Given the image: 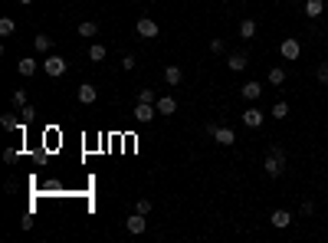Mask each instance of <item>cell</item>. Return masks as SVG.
I'll use <instances>...</instances> for the list:
<instances>
[{
	"mask_svg": "<svg viewBox=\"0 0 328 243\" xmlns=\"http://www.w3.org/2000/svg\"><path fill=\"white\" fill-rule=\"evenodd\" d=\"M263 171H266V178H273V181L285 175V151L279 148V145H269L266 161H263Z\"/></svg>",
	"mask_w": 328,
	"mask_h": 243,
	"instance_id": "cell-1",
	"label": "cell"
},
{
	"mask_svg": "<svg viewBox=\"0 0 328 243\" xmlns=\"http://www.w3.org/2000/svg\"><path fill=\"white\" fill-rule=\"evenodd\" d=\"M135 33H138V37H141V40H155L158 33H161V26H158V23H155V20H151V17H141V20H138V23H135Z\"/></svg>",
	"mask_w": 328,
	"mask_h": 243,
	"instance_id": "cell-2",
	"label": "cell"
},
{
	"mask_svg": "<svg viewBox=\"0 0 328 243\" xmlns=\"http://www.w3.org/2000/svg\"><path fill=\"white\" fill-rule=\"evenodd\" d=\"M43 69H46V76L59 79V76L66 73V59H62V56H56V53H46V62H43Z\"/></svg>",
	"mask_w": 328,
	"mask_h": 243,
	"instance_id": "cell-3",
	"label": "cell"
},
{
	"mask_svg": "<svg viewBox=\"0 0 328 243\" xmlns=\"http://www.w3.org/2000/svg\"><path fill=\"white\" fill-rule=\"evenodd\" d=\"M131 115H135V122L148 125V122L158 115V106H155V102H138V106H135V112H131Z\"/></svg>",
	"mask_w": 328,
	"mask_h": 243,
	"instance_id": "cell-4",
	"label": "cell"
},
{
	"mask_svg": "<svg viewBox=\"0 0 328 243\" xmlns=\"http://www.w3.org/2000/svg\"><path fill=\"white\" fill-rule=\"evenodd\" d=\"M279 53H282V59H299V56H302V46H299V40H282V46H279Z\"/></svg>",
	"mask_w": 328,
	"mask_h": 243,
	"instance_id": "cell-5",
	"label": "cell"
},
{
	"mask_svg": "<svg viewBox=\"0 0 328 243\" xmlns=\"http://www.w3.org/2000/svg\"><path fill=\"white\" fill-rule=\"evenodd\" d=\"M263 122H266V115H263L256 106H249L246 112H243V125H246V128H260Z\"/></svg>",
	"mask_w": 328,
	"mask_h": 243,
	"instance_id": "cell-6",
	"label": "cell"
},
{
	"mask_svg": "<svg viewBox=\"0 0 328 243\" xmlns=\"http://www.w3.org/2000/svg\"><path fill=\"white\" fill-rule=\"evenodd\" d=\"M240 95H243V99H246V102H256V99H260V95H263V86H260V82H256V79H249V82H243Z\"/></svg>",
	"mask_w": 328,
	"mask_h": 243,
	"instance_id": "cell-7",
	"label": "cell"
},
{
	"mask_svg": "<svg viewBox=\"0 0 328 243\" xmlns=\"http://www.w3.org/2000/svg\"><path fill=\"white\" fill-rule=\"evenodd\" d=\"M125 227H128V233H135V237H138V233H144V227H148V220H144V214H131V217L128 220H125Z\"/></svg>",
	"mask_w": 328,
	"mask_h": 243,
	"instance_id": "cell-8",
	"label": "cell"
},
{
	"mask_svg": "<svg viewBox=\"0 0 328 243\" xmlns=\"http://www.w3.org/2000/svg\"><path fill=\"white\" fill-rule=\"evenodd\" d=\"M213 142L223 145V148H230V145H236V131H233V128H227V125H220L217 135H213Z\"/></svg>",
	"mask_w": 328,
	"mask_h": 243,
	"instance_id": "cell-9",
	"label": "cell"
},
{
	"mask_svg": "<svg viewBox=\"0 0 328 243\" xmlns=\"http://www.w3.org/2000/svg\"><path fill=\"white\" fill-rule=\"evenodd\" d=\"M95 99H99V89H95L92 82H82V86H79V102H82V106H92Z\"/></svg>",
	"mask_w": 328,
	"mask_h": 243,
	"instance_id": "cell-10",
	"label": "cell"
},
{
	"mask_svg": "<svg viewBox=\"0 0 328 243\" xmlns=\"http://www.w3.org/2000/svg\"><path fill=\"white\" fill-rule=\"evenodd\" d=\"M227 66H230V73H243V69L249 66L246 53H230V56H227Z\"/></svg>",
	"mask_w": 328,
	"mask_h": 243,
	"instance_id": "cell-11",
	"label": "cell"
},
{
	"mask_svg": "<svg viewBox=\"0 0 328 243\" xmlns=\"http://www.w3.org/2000/svg\"><path fill=\"white\" fill-rule=\"evenodd\" d=\"M155 106H158V115H174L177 112V99H174V95H161Z\"/></svg>",
	"mask_w": 328,
	"mask_h": 243,
	"instance_id": "cell-12",
	"label": "cell"
},
{
	"mask_svg": "<svg viewBox=\"0 0 328 243\" xmlns=\"http://www.w3.org/2000/svg\"><path fill=\"white\" fill-rule=\"evenodd\" d=\"M269 224H273L276 230H285V227L292 224V214H289V211H273V217H269Z\"/></svg>",
	"mask_w": 328,
	"mask_h": 243,
	"instance_id": "cell-13",
	"label": "cell"
},
{
	"mask_svg": "<svg viewBox=\"0 0 328 243\" xmlns=\"http://www.w3.org/2000/svg\"><path fill=\"white\" fill-rule=\"evenodd\" d=\"M17 69H20V76H26V79H30V76H33V73H37V69H40V62L33 59V56H23V59L17 62Z\"/></svg>",
	"mask_w": 328,
	"mask_h": 243,
	"instance_id": "cell-14",
	"label": "cell"
},
{
	"mask_svg": "<svg viewBox=\"0 0 328 243\" xmlns=\"http://www.w3.org/2000/svg\"><path fill=\"white\" fill-rule=\"evenodd\" d=\"M322 10H325V0H305V17L309 20L322 17Z\"/></svg>",
	"mask_w": 328,
	"mask_h": 243,
	"instance_id": "cell-15",
	"label": "cell"
},
{
	"mask_svg": "<svg viewBox=\"0 0 328 243\" xmlns=\"http://www.w3.org/2000/svg\"><path fill=\"white\" fill-rule=\"evenodd\" d=\"M180 79H184V69H180V66H167L164 69V82H167V86H177Z\"/></svg>",
	"mask_w": 328,
	"mask_h": 243,
	"instance_id": "cell-16",
	"label": "cell"
},
{
	"mask_svg": "<svg viewBox=\"0 0 328 243\" xmlns=\"http://www.w3.org/2000/svg\"><path fill=\"white\" fill-rule=\"evenodd\" d=\"M33 50H37V53H50L53 50V37H46V33L33 37Z\"/></svg>",
	"mask_w": 328,
	"mask_h": 243,
	"instance_id": "cell-17",
	"label": "cell"
},
{
	"mask_svg": "<svg viewBox=\"0 0 328 243\" xmlns=\"http://www.w3.org/2000/svg\"><path fill=\"white\" fill-rule=\"evenodd\" d=\"M256 37V20H243L240 23V40H253Z\"/></svg>",
	"mask_w": 328,
	"mask_h": 243,
	"instance_id": "cell-18",
	"label": "cell"
},
{
	"mask_svg": "<svg viewBox=\"0 0 328 243\" xmlns=\"http://www.w3.org/2000/svg\"><path fill=\"white\" fill-rule=\"evenodd\" d=\"M105 56H108V50L102 43H92V46H89V59H92V62H102Z\"/></svg>",
	"mask_w": 328,
	"mask_h": 243,
	"instance_id": "cell-19",
	"label": "cell"
},
{
	"mask_svg": "<svg viewBox=\"0 0 328 243\" xmlns=\"http://www.w3.org/2000/svg\"><path fill=\"white\" fill-rule=\"evenodd\" d=\"M285 82V69L282 66H273L269 69V86H282Z\"/></svg>",
	"mask_w": 328,
	"mask_h": 243,
	"instance_id": "cell-20",
	"label": "cell"
},
{
	"mask_svg": "<svg viewBox=\"0 0 328 243\" xmlns=\"http://www.w3.org/2000/svg\"><path fill=\"white\" fill-rule=\"evenodd\" d=\"M20 122H23V119H17V115H4V119H0V128L17 131V128H20Z\"/></svg>",
	"mask_w": 328,
	"mask_h": 243,
	"instance_id": "cell-21",
	"label": "cell"
},
{
	"mask_svg": "<svg viewBox=\"0 0 328 243\" xmlns=\"http://www.w3.org/2000/svg\"><path fill=\"white\" fill-rule=\"evenodd\" d=\"M95 33H99V23H92V20L79 23V37H95Z\"/></svg>",
	"mask_w": 328,
	"mask_h": 243,
	"instance_id": "cell-22",
	"label": "cell"
},
{
	"mask_svg": "<svg viewBox=\"0 0 328 243\" xmlns=\"http://www.w3.org/2000/svg\"><path fill=\"white\" fill-rule=\"evenodd\" d=\"M269 115H273V119H279V122H282L285 115H289V106H285V102H276V106H273V112H269Z\"/></svg>",
	"mask_w": 328,
	"mask_h": 243,
	"instance_id": "cell-23",
	"label": "cell"
},
{
	"mask_svg": "<svg viewBox=\"0 0 328 243\" xmlns=\"http://www.w3.org/2000/svg\"><path fill=\"white\" fill-rule=\"evenodd\" d=\"M315 79L322 82V86H328V62H318V69H315Z\"/></svg>",
	"mask_w": 328,
	"mask_h": 243,
	"instance_id": "cell-24",
	"label": "cell"
},
{
	"mask_svg": "<svg viewBox=\"0 0 328 243\" xmlns=\"http://www.w3.org/2000/svg\"><path fill=\"white\" fill-rule=\"evenodd\" d=\"M13 30H17V26H13V20H10V17H4V20H0V37H10Z\"/></svg>",
	"mask_w": 328,
	"mask_h": 243,
	"instance_id": "cell-25",
	"label": "cell"
},
{
	"mask_svg": "<svg viewBox=\"0 0 328 243\" xmlns=\"http://www.w3.org/2000/svg\"><path fill=\"white\" fill-rule=\"evenodd\" d=\"M13 106H17V109L30 106V102H26V89H17V92H13Z\"/></svg>",
	"mask_w": 328,
	"mask_h": 243,
	"instance_id": "cell-26",
	"label": "cell"
},
{
	"mask_svg": "<svg viewBox=\"0 0 328 243\" xmlns=\"http://www.w3.org/2000/svg\"><path fill=\"white\" fill-rule=\"evenodd\" d=\"M20 119H23V122H33V119H37V109H33V106H23V109H20Z\"/></svg>",
	"mask_w": 328,
	"mask_h": 243,
	"instance_id": "cell-27",
	"label": "cell"
},
{
	"mask_svg": "<svg viewBox=\"0 0 328 243\" xmlns=\"http://www.w3.org/2000/svg\"><path fill=\"white\" fill-rule=\"evenodd\" d=\"M135 211L148 217V214H151V200H148V197H141V200H138V204H135Z\"/></svg>",
	"mask_w": 328,
	"mask_h": 243,
	"instance_id": "cell-28",
	"label": "cell"
},
{
	"mask_svg": "<svg viewBox=\"0 0 328 243\" xmlns=\"http://www.w3.org/2000/svg\"><path fill=\"white\" fill-rule=\"evenodd\" d=\"M4 161H7V164H17V161H20V151H17V148H7V151H4Z\"/></svg>",
	"mask_w": 328,
	"mask_h": 243,
	"instance_id": "cell-29",
	"label": "cell"
},
{
	"mask_svg": "<svg viewBox=\"0 0 328 243\" xmlns=\"http://www.w3.org/2000/svg\"><path fill=\"white\" fill-rule=\"evenodd\" d=\"M223 50H227V43H223L220 37H217V40H210V53H217V56H220Z\"/></svg>",
	"mask_w": 328,
	"mask_h": 243,
	"instance_id": "cell-30",
	"label": "cell"
},
{
	"mask_svg": "<svg viewBox=\"0 0 328 243\" xmlns=\"http://www.w3.org/2000/svg\"><path fill=\"white\" fill-rule=\"evenodd\" d=\"M138 102H155V92H151V89H141V92H138Z\"/></svg>",
	"mask_w": 328,
	"mask_h": 243,
	"instance_id": "cell-31",
	"label": "cell"
},
{
	"mask_svg": "<svg viewBox=\"0 0 328 243\" xmlns=\"http://www.w3.org/2000/svg\"><path fill=\"white\" fill-rule=\"evenodd\" d=\"M217 128H220L217 122H207V125H204V135H210V138H213V135H217Z\"/></svg>",
	"mask_w": 328,
	"mask_h": 243,
	"instance_id": "cell-32",
	"label": "cell"
},
{
	"mask_svg": "<svg viewBox=\"0 0 328 243\" xmlns=\"http://www.w3.org/2000/svg\"><path fill=\"white\" fill-rule=\"evenodd\" d=\"M299 211H302V214H305V217H309V214H312V211H315V204H312V200H302V207H299Z\"/></svg>",
	"mask_w": 328,
	"mask_h": 243,
	"instance_id": "cell-33",
	"label": "cell"
},
{
	"mask_svg": "<svg viewBox=\"0 0 328 243\" xmlns=\"http://www.w3.org/2000/svg\"><path fill=\"white\" fill-rule=\"evenodd\" d=\"M122 69H135V56H122Z\"/></svg>",
	"mask_w": 328,
	"mask_h": 243,
	"instance_id": "cell-34",
	"label": "cell"
},
{
	"mask_svg": "<svg viewBox=\"0 0 328 243\" xmlns=\"http://www.w3.org/2000/svg\"><path fill=\"white\" fill-rule=\"evenodd\" d=\"M17 4H33V0H17Z\"/></svg>",
	"mask_w": 328,
	"mask_h": 243,
	"instance_id": "cell-35",
	"label": "cell"
},
{
	"mask_svg": "<svg viewBox=\"0 0 328 243\" xmlns=\"http://www.w3.org/2000/svg\"><path fill=\"white\" fill-rule=\"evenodd\" d=\"M325 33H328V23H325Z\"/></svg>",
	"mask_w": 328,
	"mask_h": 243,
	"instance_id": "cell-36",
	"label": "cell"
}]
</instances>
